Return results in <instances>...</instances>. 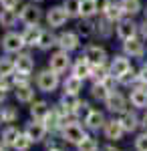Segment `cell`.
<instances>
[{
	"mask_svg": "<svg viewBox=\"0 0 147 151\" xmlns=\"http://www.w3.org/2000/svg\"><path fill=\"white\" fill-rule=\"evenodd\" d=\"M93 32H97V24L91 22V18H83L77 26V35H81L83 38H89Z\"/></svg>",
	"mask_w": 147,
	"mask_h": 151,
	"instance_id": "obj_21",
	"label": "cell"
},
{
	"mask_svg": "<svg viewBox=\"0 0 147 151\" xmlns=\"http://www.w3.org/2000/svg\"><path fill=\"white\" fill-rule=\"evenodd\" d=\"M103 16H107V18L113 20V22H119V20L125 16V10H123V6H121V0H119V2L111 0V4L107 6V10L103 12Z\"/></svg>",
	"mask_w": 147,
	"mask_h": 151,
	"instance_id": "obj_16",
	"label": "cell"
},
{
	"mask_svg": "<svg viewBox=\"0 0 147 151\" xmlns=\"http://www.w3.org/2000/svg\"><path fill=\"white\" fill-rule=\"evenodd\" d=\"M143 125H145V129H147V117H145V119H143Z\"/></svg>",
	"mask_w": 147,
	"mask_h": 151,
	"instance_id": "obj_48",
	"label": "cell"
},
{
	"mask_svg": "<svg viewBox=\"0 0 147 151\" xmlns=\"http://www.w3.org/2000/svg\"><path fill=\"white\" fill-rule=\"evenodd\" d=\"M18 135H20V133H18L14 127H8L4 133H2V143H4V145H14V141L18 139Z\"/></svg>",
	"mask_w": 147,
	"mask_h": 151,
	"instance_id": "obj_36",
	"label": "cell"
},
{
	"mask_svg": "<svg viewBox=\"0 0 147 151\" xmlns=\"http://www.w3.org/2000/svg\"><path fill=\"white\" fill-rule=\"evenodd\" d=\"M85 123H87L91 129H99L103 125V115L99 113V111H89V115H87V119H85Z\"/></svg>",
	"mask_w": 147,
	"mask_h": 151,
	"instance_id": "obj_32",
	"label": "cell"
},
{
	"mask_svg": "<svg viewBox=\"0 0 147 151\" xmlns=\"http://www.w3.org/2000/svg\"><path fill=\"white\" fill-rule=\"evenodd\" d=\"M97 2L95 0H81V16L83 18H91L97 14Z\"/></svg>",
	"mask_w": 147,
	"mask_h": 151,
	"instance_id": "obj_23",
	"label": "cell"
},
{
	"mask_svg": "<svg viewBox=\"0 0 147 151\" xmlns=\"http://www.w3.org/2000/svg\"><path fill=\"white\" fill-rule=\"evenodd\" d=\"M103 151H115V149H113V147H105Z\"/></svg>",
	"mask_w": 147,
	"mask_h": 151,
	"instance_id": "obj_47",
	"label": "cell"
},
{
	"mask_svg": "<svg viewBox=\"0 0 147 151\" xmlns=\"http://www.w3.org/2000/svg\"><path fill=\"white\" fill-rule=\"evenodd\" d=\"M79 149L81 151H97V141L87 137L85 141H81V143H79Z\"/></svg>",
	"mask_w": 147,
	"mask_h": 151,
	"instance_id": "obj_38",
	"label": "cell"
},
{
	"mask_svg": "<svg viewBox=\"0 0 147 151\" xmlns=\"http://www.w3.org/2000/svg\"><path fill=\"white\" fill-rule=\"evenodd\" d=\"M131 103L135 107H145L147 105V91L145 89H133L131 91Z\"/></svg>",
	"mask_w": 147,
	"mask_h": 151,
	"instance_id": "obj_30",
	"label": "cell"
},
{
	"mask_svg": "<svg viewBox=\"0 0 147 151\" xmlns=\"http://www.w3.org/2000/svg\"><path fill=\"white\" fill-rule=\"evenodd\" d=\"M0 151H4V147H2V145H0Z\"/></svg>",
	"mask_w": 147,
	"mask_h": 151,
	"instance_id": "obj_50",
	"label": "cell"
},
{
	"mask_svg": "<svg viewBox=\"0 0 147 151\" xmlns=\"http://www.w3.org/2000/svg\"><path fill=\"white\" fill-rule=\"evenodd\" d=\"M18 4H20V0H0L2 8H16Z\"/></svg>",
	"mask_w": 147,
	"mask_h": 151,
	"instance_id": "obj_41",
	"label": "cell"
},
{
	"mask_svg": "<svg viewBox=\"0 0 147 151\" xmlns=\"http://www.w3.org/2000/svg\"><path fill=\"white\" fill-rule=\"evenodd\" d=\"M20 14L14 10V8H2L0 10V26L2 28H12L14 24L18 22Z\"/></svg>",
	"mask_w": 147,
	"mask_h": 151,
	"instance_id": "obj_15",
	"label": "cell"
},
{
	"mask_svg": "<svg viewBox=\"0 0 147 151\" xmlns=\"http://www.w3.org/2000/svg\"><path fill=\"white\" fill-rule=\"evenodd\" d=\"M139 81L147 85V67H143V69L139 70Z\"/></svg>",
	"mask_w": 147,
	"mask_h": 151,
	"instance_id": "obj_44",
	"label": "cell"
},
{
	"mask_svg": "<svg viewBox=\"0 0 147 151\" xmlns=\"http://www.w3.org/2000/svg\"><path fill=\"white\" fill-rule=\"evenodd\" d=\"M30 113H32L34 119H38V121H45L46 115H48V105L45 101H36L32 105V109H30Z\"/></svg>",
	"mask_w": 147,
	"mask_h": 151,
	"instance_id": "obj_24",
	"label": "cell"
},
{
	"mask_svg": "<svg viewBox=\"0 0 147 151\" xmlns=\"http://www.w3.org/2000/svg\"><path fill=\"white\" fill-rule=\"evenodd\" d=\"M63 6H65V10L68 12L71 18L81 16V0H63Z\"/></svg>",
	"mask_w": 147,
	"mask_h": 151,
	"instance_id": "obj_31",
	"label": "cell"
},
{
	"mask_svg": "<svg viewBox=\"0 0 147 151\" xmlns=\"http://www.w3.org/2000/svg\"><path fill=\"white\" fill-rule=\"evenodd\" d=\"M109 70H111V75H113L115 79H121L127 70H131V63H129L127 57H115L111 67H109Z\"/></svg>",
	"mask_w": 147,
	"mask_h": 151,
	"instance_id": "obj_9",
	"label": "cell"
},
{
	"mask_svg": "<svg viewBox=\"0 0 147 151\" xmlns=\"http://www.w3.org/2000/svg\"><path fill=\"white\" fill-rule=\"evenodd\" d=\"M135 147H137V151H147V133H143V135L137 137Z\"/></svg>",
	"mask_w": 147,
	"mask_h": 151,
	"instance_id": "obj_40",
	"label": "cell"
},
{
	"mask_svg": "<svg viewBox=\"0 0 147 151\" xmlns=\"http://www.w3.org/2000/svg\"><path fill=\"white\" fill-rule=\"evenodd\" d=\"M115 30H117V36L121 38V40H129V38H135L137 32H139V24H135L131 18H121L117 26H115Z\"/></svg>",
	"mask_w": 147,
	"mask_h": 151,
	"instance_id": "obj_3",
	"label": "cell"
},
{
	"mask_svg": "<svg viewBox=\"0 0 147 151\" xmlns=\"http://www.w3.org/2000/svg\"><path fill=\"white\" fill-rule=\"evenodd\" d=\"M139 32H141L143 36H147V18H145L141 24H139Z\"/></svg>",
	"mask_w": 147,
	"mask_h": 151,
	"instance_id": "obj_45",
	"label": "cell"
},
{
	"mask_svg": "<svg viewBox=\"0 0 147 151\" xmlns=\"http://www.w3.org/2000/svg\"><path fill=\"white\" fill-rule=\"evenodd\" d=\"M113 24H115L113 20H109L107 16H103L101 20L97 22V32H99L101 36H105V38H107V36H111V35H113V30H115Z\"/></svg>",
	"mask_w": 147,
	"mask_h": 151,
	"instance_id": "obj_22",
	"label": "cell"
},
{
	"mask_svg": "<svg viewBox=\"0 0 147 151\" xmlns=\"http://www.w3.org/2000/svg\"><path fill=\"white\" fill-rule=\"evenodd\" d=\"M57 45L61 47V50L71 52V50H75L79 47V35L77 32H63V35H58Z\"/></svg>",
	"mask_w": 147,
	"mask_h": 151,
	"instance_id": "obj_8",
	"label": "cell"
},
{
	"mask_svg": "<svg viewBox=\"0 0 147 151\" xmlns=\"http://www.w3.org/2000/svg\"><path fill=\"white\" fill-rule=\"evenodd\" d=\"M73 75L79 77V79H87V77L93 75V65H91L85 57H81L79 60L73 65Z\"/></svg>",
	"mask_w": 147,
	"mask_h": 151,
	"instance_id": "obj_14",
	"label": "cell"
},
{
	"mask_svg": "<svg viewBox=\"0 0 147 151\" xmlns=\"http://www.w3.org/2000/svg\"><path fill=\"white\" fill-rule=\"evenodd\" d=\"M16 63V73H22V75H30L34 70V60L28 52H18V57L14 58Z\"/></svg>",
	"mask_w": 147,
	"mask_h": 151,
	"instance_id": "obj_12",
	"label": "cell"
},
{
	"mask_svg": "<svg viewBox=\"0 0 147 151\" xmlns=\"http://www.w3.org/2000/svg\"><path fill=\"white\" fill-rule=\"evenodd\" d=\"M95 2H97V10L101 12V14L107 10V6L111 4V0H95Z\"/></svg>",
	"mask_w": 147,
	"mask_h": 151,
	"instance_id": "obj_42",
	"label": "cell"
},
{
	"mask_svg": "<svg viewBox=\"0 0 147 151\" xmlns=\"http://www.w3.org/2000/svg\"><path fill=\"white\" fill-rule=\"evenodd\" d=\"M30 143H32V139L24 133V135H18V139L14 141V149H18V151H26L28 147H30Z\"/></svg>",
	"mask_w": 147,
	"mask_h": 151,
	"instance_id": "obj_37",
	"label": "cell"
},
{
	"mask_svg": "<svg viewBox=\"0 0 147 151\" xmlns=\"http://www.w3.org/2000/svg\"><path fill=\"white\" fill-rule=\"evenodd\" d=\"M81 87H83V79H79V77H75V75H71L67 81H65V93H79Z\"/></svg>",
	"mask_w": 147,
	"mask_h": 151,
	"instance_id": "obj_28",
	"label": "cell"
},
{
	"mask_svg": "<svg viewBox=\"0 0 147 151\" xmlns=\"http://www.w3.org/2000/svg\"><path fill=\"white\" fill-rule=\"evenodd\" d=\"M105 103L109 107V111H115V113H123L125 111V99H123V95H119V93L111 91V95L107 97Z\"/></svg>",
	"mask_w": 147,
	"mask_h": 151,
	"instance_id": "obj_17",
	"label": "cell"
},
{
	"mask_svg": "<svg viewBox=\"0 0 147 151\" xmlns=\"http://www.w3.org/2000/svg\"><path fill=\"white\" fill-rule=\"evenodd\" d=\"M111 95V91L103 85V83H95V87H93V97L95 99H101V101H107V97Z\"/></svg>",
	"mask_w": 147,
	"mask_h": 151,
	"instance_id": "obj_35",
	"label": "cell"
},
{
	"mask_svg": "<svg viewBox=\"0 0 147 151\" xmlns=\"http://www.w3.org/2000/svg\"><path fill=\"white\" fill-rule=\"evenodd\" d=\"M14 70H16V63H14L10 57H2L0 58V77L12 75Z\"/></svg>",
	"mask_w": 147,
	"mask_h": 151,
	"instance_id": "obj_29",
	"label": "cell"
},
{
	"mask_svg": "<svg viewBox=\"0 0 147 151\" xmlns=\"http://www.w3.org/2000/svg\"><path fill=\"white\" fill-rule=\"evenodd\" d=\"M14 117H16V111H14L12 107H8V109L4 111V121H12Z\"/></svg>",
	"mask_w": 147,
	"mask_h": 151,
	"instance_id": "obj_43",
	"label": "cell"
},
{
	"mask_svg": "<svg viewBox=\"0 0 147 151\" xmlns=\"http://www.w3.org/2000/svg\"><path fill=\"white\" fill-rule=\"evenodd\" d=\"M121 125H123L125 131H135L137 129V117L133 113H125L121 117Z\"/></svg>",
	"mask_w": 147,
	"mask_h": 151,
	"instance_id": "obj_34",
	"label": "cell"
},
{
	"mask_svg": "<svg viewBox=\"0 0 147 151\" xmlns=\"http://www.w3.org/2000/svg\"><path fill=\"white\" fill-rule=\"evenodd\" d=\"M123 125H121V121H109L107 125H105V135H107V139H121V135H123Z\"/></svg>",
	"mask_w": 147,
	"mask_h": 151,
	"instance_id": "obj_18",
	"label": "cell"
},
{
	"mask_svg": "<svg viewBox=\"0 0 147 151\" xmlns=\"http://www.w3.org/2000/svg\"><path fill=\"white\" fill-rule=\"evenodd\" d=\"M53 28H46V30H43V35H40V40H38V45L36 47L43 48V50H48L50 47H55L57 45V38L58 36H55L53 32H50Z\"/></svg>",
	"mask_w": 147,
	"mask_h": 151,
	"instance_id": "obj_20",
	"label": "cell"
},
{
	"mask_svg": "<svg viewBox=\"0 0 147 151\" xmlns=\"http://www.w3.org/2000/svg\"><path fill=\"white\" fill-rule=\"evenodd\" d=\"M20 35H22L24 45H26V47H34V45H38V40H40L43 28H40L38 24H30V26H26V28H24Z\"/></svg>",
	"mask_w": 147,
	"mask_h": 151,
	"instance_id": "obj_10",
	"label": "cell"
},
{
	"mask_svg": "<svg viewBox=\"0 0 147 151\" xmlns=\"http://www.w3.org/2000/svg\"><path fill=\"white\" fill-rule=\"evenodd\" d=\"M45 133H46V125H43V123H30V125L26 127V135L32 141L45 139Z\"/></svg>",
	"mask_w": 147,
	"mask_h": 151,
	"instance_id": "obj_19",
	"label": "cell"
},
{
	"mask_svg": "<svg viewBox=\"0 0 147 151\" xmlns=\"http://www.w3.org/2000/svg\"><path fill=\"white\" fill-rule=\"evenodd\" d=\"M63 135H65V139L68 141V143H77L79 145L81 141L87 139V135H85V131L77 125V123H71V125H67L65 127V131H63Z\"/></svg>",
	"mask_w": 147,
	"mask_h": 151,
	"instance_id": "obj_11",
	"label": "cell"
},
{
	"mask_svg": "<svg viewBox=\"0 0 147 151\" xmlns=\"http://www.w3.org/2000/svg\"><path fill=\"white\" fill-rule=\"evenodd\" d=\"M121 6L127 16H135L141 12V0H121Z\"/></svg>",
	"mask_w": 147,
	"mask_h": 151,
	"instance_id": "obj_25",
	"label": "cell"
},
{
	"mask_svg": "<svg viewBox=\"0 0 147 151\" xmlns=\"http://www.w3.org/2000/svg\"><path fill=\"white\" fill-rule=\"evenodd\" d=\"M123 50L127 57H143V52H145V47H143V42H141V38H129V40H125L123 42Z\"/></svg>",
	"mask_w": 147,
	"mask_h": 151,
	"instance_id": "obj_13",
	"label": "cell"
},
{
	"mask_svg": "<svg viewBox=\"0 0 147 151\" xmlns=\"http://www.w3.org/2000/svg\"><path fill=\"white\" fill-rule=\"evenodd\" d=\"M109 75H111V70H107L105 65H101V67H93V75H91V77H93L95 83H105Z\"/></svg>",
	"mask_w": 147,
	"mask_h": 151,
	"instance_id": "obj_33",
	"label": "cell"
},
{
	"mask_svg": "<svg viewBox=\"0 0 147 151\" xmlns=\"http://www.w3.org/2000/svg\"><path fill=\"white\" fill-rule=\"evenodd\" d=\"M85 58L89 60L93 67H101V65H105V60H107V50L103 47H99V45H91L85 50Z\"/></svg>",
	"mask_w": 147,
	"mask_h": 151,
	"instance_id": "obj_7",
	"label": "cell"
},
{
	"mask_svg": "<svg viewBox=\"0 0 147 151\" xmlns=\"http://www.w3.org/2000/svg\"><path fill=\"white\" fill-rule=\"evenodd\" d=\"M32 2H43V0H32Z\"/></svg>",
	"mask_w": 147,
	"mask_h": 151,
	"instance_id": "obj_49",
	"label": "cell"
},
{
	"mask_svg": "<svg viewBox=\"0 0 147 151\" xmlns=\"http://www.w3.org/2000/svg\"><path fill=\"white\" fill-rule=\"evenodd\" d=\"M68 18H71V16H68V12L65 10L63 4H61V6H53V8H48V12H46V24H48L50 28H61Z\"/></svg>",
	"mask_w": 147,
	"mask_h": 151,
	"instance_id": "obj_2",
	"label": "cell"
},
{
	"mask_svg": "<svg viewBox=\"0 0 147 151\" xmlns=\"http://www.w3.org/2000/svg\"><path fill=\"white\" fill-rule=\"evenodd\" d=\"M135 79H139V75H135V70L131 69V70H127L123 77L119 79V83H123V85H129L131 81H135Z\"/></svg>",
	"mask_w": 147,
	"mask_h": 151,
	"instance_id": "obj_39",
	"label": "cell"
},
{
	"mask_svg": "<svg viewBox=\"0 0 147 151\" xmlns=\"http://www.w3.org/2000/svg\"><path fill=\"white\" fill-rule=\"evenodd\" d=\"M71 67V57H68L67 50H58V52H55L53 57H50V60H48V69H53L55 73H65V70Z\"/></svg>",
	"mask_w": 147,
	"mask_h": 151,
	"instance_id": "obj_6",
	"label": "cell"
},
{
	"mask_svg": "<svg viewBox=\"0 0 147 151\" xmlns=\"http://www.w3.org/2000/svg\"><path fill=\"white\" fill-rule=\"evenodd\" d=\"M36 85H38L40 91L53 93V91L57 89V85H58V73H55L53 69H46V70H43V73H38Z\"/></svg>",
	"mask_w": 147,
	"mask_h": 151,
	"instance_id": "obj_1",
	"label": "cell"
},
{
	"mask_svg": "<svg viewBox=\"0 0 147 151\" xmlns=\"http://www.w3.org/2000/svg\"><path fill=\"white\" fill-rule=\"evenodd\" d=\"M40 18H43V10L30 2V4H24L22 8H20V20H22L26 26H30V24H38L40 22Z\"/></svg>",
	"mask_w": 147,
	"mask_h": 151,
	"instance_id": "obj_4",
	"label": "cell"
},
{
	"mask_svg": "<svg viewBox=\"0 0 147 151\" xmlns=\"http://www.w3.org/2000/svg\"><path fill=\"white\" fill-rule=\"evenodd\" d=\"M32 97H34V91L28 87V85H18V87H16V99H18L20 103L32 101Z\"/></svg>",
	"mask_w": 147,
	"mask_h": 151,
	"instance_id": "obj_27",
	"label": "cell"
},
{
	"mask_svg": "<svg viewBox=\"0 0 147 151\" xmlns=\"http://www.w3.org/2000/svg\"><path fill=\"white\" fill-rule=\"evenodd\" d=\"M4 95H6V89H4V87H0V103H2V99H4Z\"/></svg>",
	"mask_w": 147,
	"mask_h": 151,
	"instance_id": "obj_46",
	"label": "cell"
},
{
	"mask_svg": "<svg viewBox=\"0 0 147 151\" xmlns=\"http://www.w3.org/2000/svg\"><path fill=\"white\" fill-rule=\"evenodd\" d=\"M63 107H65L67 111H79L81 109V101L77 99L75 93H65V97H63Z\"/></svg>",
	"mask_w": 147,
	"mask_h": 151,
	"instance_id": "obj_26",
	"label": "cell"
},
{
	"mask_svg": "<svg viewBox=\"0 0 147 151\" xmlns=\"http://www.w3.org/2000/svg\"><path fill=\"white\" fill-rule=\"evenodd\" d=\"M50 151H61V149H50Z\"/></svg>",
	"mask_w": 147,
	"mask_h": 151,
	"instance_id": "obj_51",
	"label": "cell"
},
{
	"mask_svg": "<svg viewBox=\"0 0 147 151\" xmlns=\"http://www.w3.org/2000/svg\"><path fill=\"white\" fill-rule=\"evenodd\" d=\"M24 47H26L24 45V38L18 32H6L4 38H2V48L6 52H20Z\"/></svg>",
	"mask_w": 147,
	"mask_h": 151,
	"instance_id": "obj_5",
	"label": "cell"
}]
</instances>
